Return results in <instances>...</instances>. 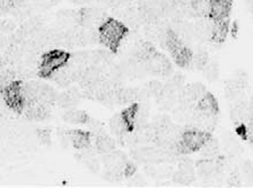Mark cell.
Instances as JSON below:
<instances>
[{
    "mask_svg": "<svg viewBox=\"0 0 253 188\" xmlns=\"http://www.w3.org/2000/svg\"><path fill=\"white\" fill-rule=\"evenodd\" d=\"M128 28L121 21L117 19H108L99 28L100 43L105 45L107 50L117 52L126 34H128Z\"/></svg>",
    "mask_w": 253,
    "mask_h": 188,
    "instance_id": "6da1fadb",
    "label": "cell"
},
{
    "mask_svg": "<svg viewBox=\"0 0 253 188\" xmlns=\"http://www.w3.org/2000/svg\"><path fill=\"white\" fill-rule=\"evenodd\" d=\"M69 61V54L63 50H52L43 54L40 63L41 77H52L59 69L66 65Z\"/></svg>",
    "mask_w": 253,
    "mask_h": 188,
    "instance_id": "7a4b0ae2",
    "label": "cell"
},
{
    "mask_svg": "<svg viewBox=\"0 0 253 188\" xmlns=\"http://www.w3.org/2000/svg\"><path fill=\"white\" fill-rule=\"evenodd\" d=\"M211 135L209 132L196 130V128H189L184 131L182 139L178 144L180 151L182 154H189L191 152H197L202 148V146L205 144Z\"/></svg>",
    "mask_w": 253,
    "mask_h": 188,
    "instance_id": "3957f363",
    "label": "cell"
},
{
    "mask_svg": "<svg viewBox=\"0 0 253 188\" xmlns=\"http://www.w3.org/2000/svg\"><path fill=\"white\" fill-rule=\"evenodd\" d=\"M2 96L5 100L6 106L14 110V111H22L26 104V99H24L22 92V84L19 82H14L13 84L6 86L2 89Z\"/></svg>",
    "mask_w": 253,
    "mask_h": 188,
    "instance_id": "277c9868",
    "label": "cell"
},
{
    "mask_svg": "<svg viewBox=\"0 0 253 188\" xmlns=\"http://www.w3.org/2000/svg\"><path fill=\"white\" fill-rule=\"evenodd\" d=\"M108 20L107 14L104 9L97 7H87L81 9V23L80 26L92 29H99Z\"/></svg>",
    "mask_w": 253,
    "mask_h": 188,
    "instance_id": "5b68a950",
    "label": "cell"
},
{
    "mask_svg": "<svg viewBox=\"0 0 253 188\" xmlns=\"http://www.w3.org/2000/svg\"><path fill=\"white\" fill-rule=\"evenodd\" d=\"M145 65V70L153 72V74L168 76L171 74L173 68L168 59L160 53H153L147 60L143 61Z\"/></svg>",
    "mask_w": 253,
    "mask_h": 188,
    "instance_id": "8992f818",
    "label": "cell"
},
{
    "mask_svg": "<svg viewBox=\"0 0 253 188\" xmlns=\"http://www.w3.org/2000/svg\"><path fill=\"white\" fill-rule=\"evenodd\" d=\"M207 94L206 88L200 83H192L185 86L182 91L180 103L189 107H197V104Z\"/></svg>",
    "mask_w": 253,
    "mask_h": 188,
    "instance_id": "52a82bcc",
    "label": "cell"
},
{
    "mask_svg": "<svg viewBox=\"0 0 253 188\" xmlns=\"http://www.w3.org/2000/svg\"><path fill=\"white\" fill-rule=\"evenodd\" d=\"M178 163V171L174 175V182L187 186L195 180V165L189 158H181Z\"/></svg>",
    "mask_w": 253,
    "mask_h": 188,
    "instance_id": "ba28073f",
    "label": "cell"
},
{
    "mask_svg": "<svg viewBox=\"0 0 253 188\" xmlns=\"http://www.w3.org/2000/svg\"><path fill=\"white\" fill-rule=\"evenodd\" d=\"M231 0H212L209 17L213 21L229 20Z\"/></svg>",
    "mask_w": 253,
    "mask_h": 188,
    "instance_id": "9c48e42d",
    "label": "cell"
},
{
    "mask_svg": "<svg viewBox=\"0 0 253 188\" xmlns=\"http://www.w3.org/2000/svg\"><path fill=\"white\" fill-rule=\"evenodd\" d=\"M76 75L77 69L74 68L69 63H67L62 68L59 69V70L55 71L51 78L60 88H67V86L70 85V83L76 82Z\"/></svg>",
    "mask_w": 253,
    "mask_h": 188,
    "instance_id": "30bf717a",
    "label": "cell"
},
{
    "mask_svg": "<svg viewBox=\"0 0 253 188\" xmlns=\"http://www.w3.org/2000/svg\"><path fill=\"white\" fill-rule=\"evenodd\" d=\"M253 117V109L251 104L245 102H237L231 109V120L237 125H247Z\"/></svg>",
    "mask_w": 253,
    "mask_h": 188,
    "instance_id": "8fae6325",
    "label": "cell"
},
{
    "mask_svg": "<svg viewBox=\"0 0 253 188\" xmlns=\"http://www.w3.org/2000/svg\"><path fill=\"white\" fill-rule=\"evenodd\" d=\"M192 26L193 30H195L197 39H212L214 22L213 20L210 19V17L209 19H206V17H197V21L192 24Z\"/></svg>",
    "mask_w": 253,
    "mask_h": 188,
    "instance_id": "7c38bea8",
    "label": "cell"
},
{
    "mask_svg": "<svg viewBox=\"0 0 253 188\" xmlns=\"http://www.w3.org/2000/svg\"><path fill=\"white\" fill-rule=\"evenodd\" d=\"M46 108V106L38 102V101H30V102H26L24 104L23 111L28 120L42 121L47 116Z\"/></svg>",
    "mask_w": 253,
    "mask_h": 188,
    "instance_id": "4fadbf2b",
    "label": "cell"
},
{
    "mask_svg": "<svg viewBox=\"0 0 253 188\" xmlns=\"http://www.w3.org/2000/svg\"><path fill=\"white\" fill-rule=\"evenodd\" d=\"M81 96H82V93L77 91L76 89H69L66 92L59 94L57 104H59V106L66 110L73 109L80 102Z\"/></svg>",
    "mask_w": 253,
    "mask_h": 188,
    "instance_id": "5bb4252c",
    "label": "cell"
},
{
    "mask_svg": "<svg viewBox=\"0 0 253 188\" xmlns=\"http://www.w3.org/2000/svg\"><path fill=\"white\" fill-rule=\"evenodd\" d=\"M139 100H142V92L137 91L135 89H118V103L133 104Z\"/></svg>",
    "mask_w": 253,
    "mask_h": 188,
    "instance_id": "9a60e30c",
    "label": "cell"
},
{
    "mask_svg": "<svg viewBox=\"0 0 253 188\" xmlns=\"http://www.w3.org/2000/svg\"><path fill=\"white\" fill-rule=\"evenodd\" d=\"M69 137L72 145L75 148L80 149V151L90 147L91 137L89 133H86V132H84L82 130H73L69 131Z\"/></svg>",
    "mask_w": 253,
    "mask_h": 188,
    "instance_id": "2e32d148",
    "label": "cell"
},
{
    "mask_svg": "<svg viewBox=\"0 0 253 188\" xmlns=\"http://www.w3.org/2000/svg\"><path fill=\"white\" fill-rule=\"evenodd\" d=\"M57 99H58V94L55 93L53 88H51L50 85L42 83L40 92H38V97H37L38 102H41L42 104H44V106L48 107V106H52L53 103H57Z\"/></svg>",
    "mask_w": 253,
    "mask_h": 188,
    "instance_id": "e0dca14e",
    "label": "cell"
},
{
    "mask_svg": "<svg viewBox=\"0 0 253 188\" xmlns=\"http://www.w3.org/2000/svg\"><path fill=\"white\" fill-rule=\"evenodd\" d=\"M219 170H220V163L216 161V158L214 159L203 158V161H200L198 164H197V171H198L199 175L203 177H211L215 175L216 172H219Z\"/></svg>",
    "mask_w": 253,
    "mask_h": 188,
    "instance_id": "ac0fdd59",
    "label": "cell"
},
{
    "mask_svg": "<svg viewBox=\"0 0 253 188\" xmlns=\"http://www.w3.org/2000/svg\"><path fill=\"white\" fill-rule=\"evenodd\" d=\"M110 128H111L112 133H113L114 135H117V137H120V138L124 137V135L128 133V131H130L128 125H126V123L124 116H122V114L114 115V116L111 118Z\"/></svg>",
    "mask_w": 253,
    "mask_h": 188,
    "instance_id": "d6986e66",
    "label": "cell"
},
{
    "mask_svg": "<svg viewBox=\"0 0 253 188\" xmlns=\"http://www.w3.org/2000/svg\"><path fill=\"white\" fill-rule=\"evenodd\" d=\"M94 147H96V151L99 152L100 154H108V153L115 151V142L107 134L101 133L96 137Z\"/></svg>",
    "mask_w": 253,
    "mask_h": 188,
    "instance_id": "ffe728a7",
    "label": "cell"
},
{
    "mask_svg": "<svg viewBox=\"0 0 253 188\" xmlns=\"http://www.w3.org/2000/svg\"><path fill=\"white\" fill-rule=\"evenodd\" d=\"M197 108H198V110L202 111V113L211 115H216L217 111H219V106H217L215 97H214L211 93H207L206 95L199 101L198 104H197Z\"/></svg>",
    "mask_w": 253,
    "mask_h": 188,
    "instance_id": "44dd1931",
    "label": "cell"
},
{
    "mask_svg": "<svg viewBox=\"0 0 253 188\" xmlns=\"http://www.w3.org/2000/svg\"><path fill=\"white\" fill-rule=\"evenodd\" d=\"M219 145H217L216 140H214L212 138L207 139V141L202 146V148L199 149L200 155H202L203 158L207 159H214L219 156Z\"/></svg>",
    "mask_w": 253,
    "mask_h": 188,
    "instance_id": "7402d4cb",
    "label": "cell"
},
{
    "mask_svg": "<svg viewBox=\"0 0 253 188\" xmlns=\"http://www.w3.org/2000/svg\"><path fill=\"white\" fill-rule=\"evenodd\" d=\"M213 34L212 39L216 43H222L226 39L228 30H229V21H213Z\"/></svg>",
    "mask_w": 253,
    "mask_h": 188,
    "instance_id": "603a6c76",
    "label": "cell"
},
{
    "mask_svg": "<svg viewBox=\"0 0 253 188\" xmlns=\"http://www.w3.org/2000/svg\"><path fill=\"white\" fill-rule=\"evenodd\" d=\"M63 120L68 122L70 124H86V122L89 121V116L84 113V111L76 109V108H73V109H69L66 111V114L63 115Z\"/></svg>",
    "mask_w": 253,
    "mask_h": 188,
    "instance_id": "cb8c5ba5",
    "label": "cell"
},
{
    "mask_svg": "<svg viewBox=\"0 0 253 188\" xmlns=\"http://www.w3.org/2000/svg\"><path fill=\"white\" fill-rule=\"evenodd\" d=\"M211 1L212 0H196L191 3V15L196 17H206L210 15Z\"/></svg>",
    "mask_w": 253,
    "mask_h": 188,
    "instance_id": "d4e9b609",
    "label": "cell"
},
{
    "mask_svg": "<svg viewBox=\"0 0 253 188\" xmlns=\"http://www.w3.org/2000/svg\"><path fill=\"white\" fill-rule=\"evenodd\" d=\"M207 62H209V58H207L205 52L198 51V52H195V53H192V58L189 65L193 69L203 70L204 67L207 64Z\"/></svg>",
    "mask_w": 253,
    "mask_h": 188,
    "instance_id": "484cf974",
    "label": "cell"
},
{
    "mask_svg": "<svg viewBox=\"0 0 253 188\" xmlns=\"http://www.w3.org/2000/svg\"><path fill=\"white\" fill-rule=\"evenodd\" d=\"M164 90H165V84H163V83L159 81L150 82L146 86V91L149 92L150 95H153L157 97H160L163 95Z\"/></svg>",
    "mask_w": 253,
    "mask_h": 188,
    "instance_id": "4316f807",
    "label": "cell"
},
{
    "mask_svg": "<svg viewBox=\"0 0 253 188\" xmlns=\"http://www.w3.org/2000/svg\"><path fill=\"white\" fill-rule=\"evenodd\" d=\"M203 72H204V76H205L207 79H210V81H214V79H216L217 75H219V69H217L216 63L209 61L205 67H204Z\"/></svg>",
    "mask_w": 253,
    "mask_h": 188,
    "instance_id": "83f0119b",
    "label": "cell"
},
{
    "mask_svg": "<svg viewBox=\"0 0 253 188\" xmlns=\"http://www.w3.org/2000/svg\"><path fill=\"white\" fill-rule=\"evenodd\" d=\"M86 126L89 127V130L91 131V133L94 134L97 137V135H99L101 133H105L104 132V128H103V125H101L100 122H98L96 120H91L89 118V121L86 122Z\"/></svg>",
    "mask_w": 253,
    "mask_h": 188,
    "instance_id": "f1b7e54d",
    "label": "cell"
},
{
    "mask_svg": "<svg viewBox=\"0 0 253 188\" xmlns=\"http://www.w3.org/2000/svg\"><path fill=\"white\" fill-rule=\"evenodd\" d=\"M224 147H226L228 153H230V154L233 155L240 149V145H238L237 140L234 137H228L226 140H224Z\"/></svg>",
    "mask_w": 253,
    "mask_h": 188,
    "instance_id": "f546056e",
    "label": "cell"
},
{
    "mask_svg": "<svg viewBox=\"0 0 253 188\" xmlns=\"http://www.w3.org/2000/svg\"><path fill=\"white\" fill-rule=\"evenodd\" d=\"M37 138H38V140H40L42 144H44V145L50 144V141H51L50 132H48L47 130L37 131Z\"/></svg>",
    "mask_w": 253,
    "mask_h": 188,
    "instance_id": "4dcf8cb0",
    "label": "cell"
},
{
    "mask_svg": "<svg viewBox=\"0 0 253 188\" xmlns=\"http://www.w3.org/2000/svg\"><path fill=\"white\" fill-rule=\"evenodd\" d=\"M1 31L5 33H10L15 31V23L10 20H5L1 23Z\"/></svg>",
    "mask_w": 253,
    "mask_h": 188,
    "instance_id": "1f68e13d",
    "label": "cell"
},
{
    "mask_svg": "<svg viewBox=\"0 0 253 188\" xmlns=\"http://www.w3.org/2000/svg\"><path fill=\"white\" fill-rule=\"evenodd\" d=\"M130 186L132 187H140L144 186V180L140 178V177H135V178L131 179V183H130Z\"/></svg>",
    "mask_w": 253,
    "mask_h": 188,
    "instance_id": "d6a6232c",
    "label": "cell"
},
{
    "mask_svg": "<svg viewBox=\"0 0 253 188\" xmlns=\"http://www.w3.org/2000/svg\"><path fill=\"white\" fill-rule=\"evenodd\" d=\"M243 172H244L245 176L253 177V166L251 164H244Z\"/></svg>",
    "mask_w": 253,
    "mask_h": 188,
    "instance_id": "836d02e7",
    "label": "cell"
},
{
    "mask_svg": "<svg viewBox=\"0 0 253 188\" xmlns=\"http://www.w3.org/2000/svg\"><path fill=\"white\" fill-rule=\"evenodd\" d=\"M72 1L75 3H79V5H85V3H89L90 1H92V0H72Z\"/></svg>",
    "mask_w": 253,
    "mask_h": 188,
    "instance_id": "e575fe53",
    "label": "cell"
},
{
    "mask_svg": "<svg viewBox=\"0 0 253 188\" xmlns=\"http://www.w3.org/2000/svg\"><path fill=\"white\" fill-rule=\"evenodd\" d=\"M190 1H196V0H190Z\"/></svg>",
    "mask_w": 253,
    "mask_h": 188,
    "instance_id": "d590c367",
    "label": "cell"
}]
</instances>
